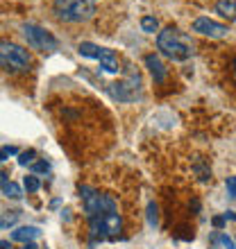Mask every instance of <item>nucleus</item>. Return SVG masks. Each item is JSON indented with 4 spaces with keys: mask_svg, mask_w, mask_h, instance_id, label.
Segmentation results:
<instances>
[{
    "mask_svg": "<svg viewBox=\"0 0 236 249\" xmlns=\"http://www.w3.org/2000/svg\"><path fill=\"white\" fill-rule=\"evenodd\" d=\"M216 12L227 20L236 23V0H218L216 2Z\"/></svg>",
    "mask_w": 236,
    "mask_h": 249,
    "instance_id": "12",
    "label": "nucleus"
},
{
    "mask_svg": "<svg viewBox=\"0 0 236 249\" xmlns=\"http://www.w3.org/2000/svg\"><path fill=\"white\" fill-rule=\"evenodd\" d=\"M193 32L202 34V36H209V39H223V36H227L230 27L223 25V23H218V20H214V18L200 16V18L193 20Z\"/></svg>",
    "mask_w": 236,
    "mask_h": 249,
    "instance_id": "8",
    "label": "nucleus"
},
{
    "mask_svg": "<svg viewBox=\"0 0 236 249\" xmlns=\"http://www.w3.org/2000/svg\"><path fill=\"white\" fill-rule=\"evenodd\" d=\"M55 14L66 23H84L96 14L91 0H55Z\"/></svg>",
    "mask_w": 236,
    "mask_h": 249,
    "instance_id": "3",
    "label": "nucleus"
},
{
    "mask_svg": "<svg viewBox=\"0 0 236 249\" xmlns=\"http://www.w3.org/2000/svg\"><path fill=\"white\" fill-rule=\"evenodd\" d=\"M7 181H9V175H7V172H2V170H0V188H2V186H5Z\"/></svg>",
    "mask_w": 236,
    "mask_h": 249,
    "instance_id": "23",
    "label": "nucleus"
},
{
    "mask_svg": "<svg viewBox=\"0 0 236 249\" xmlns=\"http://www.w3.org/2000/svg\"><path fill=\"white\" fill-rule=\"evenodd\" d=\"M141 27H143V32L155 34L157 32V27H159V23H157L155 16H143V18H141Z\"/></svg>",
    "mask_w": 236,
    "mask_h": 249,
    "instance_id": "14",
    "label": "nucleus"
},
{
    "mask_svg": "<svg viewBox=\"0 0 236 249\" xmlns=\"http://www.w3.org/2000/svg\"><path fill=\"white\" fill-rule=\"evenodd\" d=\"M39 233L41 231L37 229V227H19V229L12 231V240L14 243H30V240H34Z\"/></svg>",
    "mask_w": 236,
    "mask_h": 249,
    "instance_id": "11",
    "label": "nucleus"
},
{
    "mask_svg": "<svg viewBox=\"0 0 236 249\" xmlns=\"http://www.w3.org/2000/svg\"><path fill=\"white\" fill-rule=\"evenodd\" d=\"M5 159H9V154H7L5 147H0V161H5Z\"/></svg>",
    "mask_w": 236,
    "mask_h": 249,
    "instance_id": "25",
    "label": "nucleus"
},
{
    "mask_svg": "<svg viewBox=\"0 0 236 249\" xmlns=\"http://www.w3.org/2000/svg\"><path fill=\"white\" fill-rule=\"evenodd\" d=\"M50 170V163L48 161H37V163H32V172H48Z\"/></svg>",
    "mask_w": 236,
    "mask_h": 249,
    "instance_id": "21",
    "label": "nucleus"
},
{
    "mask_svg": "<svg viewBox=\"0 0 236 249\" xmlns=\"http://www.w3.org/2000/svg\"><path fill=\"white\" fill-rule=\"evenodd\" d=\"M32 66V57L25 48L0 41V68L7 72H27Z\"/></svg>",
    "mask_w": 236,
    "mask_h": 249,
    "instance_id": "2",
    "label": "nucleus"
},
{
    "mask_svg": "<svg viewBox=\"0 0 236 249\" xmlns=\"http://www.w3.org/2000/svg\"><path fill=\"white\" fill-rule=\"evenodd\" d=\"M23 249H37V245H34L32 240H30V243H25V247H23Z\"/></svg>",
    "mask_w": 236,
    "mask_h": 249,
    "instance_id": "26",
    "label": "nucleus"
},
{
    "mask_svg": "<svg viewBox=\"0 0 236 249\" xmlns=\"http://www.w3.org/2000/svg\"><path fill=\"white\" fill-rule=\"evenodd\" d=\"M79 195H82V202H84L86 220L100 215V213H116V202H114V197L102 195V193L89 188V186H79Z\"/></svg>",
    "mask_w": 236,
    "mask_h": 249,
    "instance_id": "4",
    "label": "nucleus"
},
{
    "mask_svg": "<svg viewBox=\"0 0 236 249\" xmlns=\"http://www.w3.org/2000/svg\"><path fill=\"white\" fill-rule=\"evenodd\" d=\"M23 186H25L27 193H37V190L41 188V181H39V177H37V175H27L25 181H23Z\"/></svg>",
    "mask_w": 236,
    "mask_h": 249,
    "instance_id": "16",
    "label": "nucleus"
},
{
    "mask_svg": "<svg viewBox=\"0 0 236 249\" xmlns=\"http://www.w3.org/2000/svg\"><path fill=\"white\" fill-rule=\"evenodd\" d=\"M109 93H112V98L118 100V102H134L141 95V75L134 68H127L125 71V79L114 82L109 86Z\"/></svg>",
    "mask_w": 236,
    "mask_h": 249,
    "instance_id": "6",
    "label": "nucleus"
},
{
    "mask_svg": "<svg viewBox=\"0 0 236 249\" xmlns=\"http://www.w3.org/2000/svg\"><path fill=\"white\" fill-rule=\"evenodd\" d=\"M93 240H105V238H116L123 231V220L118 213H100L96 217H89Z\"/></svg>",
    "mask_w": 236,
    "mask_h": 249,
    "instance_id": "5",
    "label": "nucleus"
},
{
    "mask_svg": "<svg viewBox=\"0 0 236 249\" xmlns=\"http://www.w3.org/2000/svg\"><path fill=\"white\" fill-rule=\"evenodd\" d=\"M157 46L161 54L173 61H186L189 57H193V41L175 27H166L164 32H159Z\"/></svg>",
    "mask_w": 236,
    "mask_h": 249,
    "instance_id": "1",
    "label": "nucleus"
},
{
    "mask_svg": "<svg viewBox=\"0 0 236 249\" xmlns=\"http://www.w3.org/2000/svg\"><path fill=\"white\" fill-rule=\"evenodd\" d=\"M225 222H227V220H225L223 215H216V217H214V227H218V229H220Z\"/></svg>",
    "mask_w": 236,
    "mask_h": 249,
    "instance_id": "22",
    "label": "nucleus"
},
{
    "mask_svg": "<svg viewBox=\"0 0 236 249\" xmlns=\"http://www.w3.org/2000/svg\"><path fill=\"white\" fill-rule=\"evenodd\" d=\"M2 193H5L9 199H20V197H23V188H20L16 181H7V184L2 186Z\"/></svg>",
    "mask_w": 236,
    "mask_h": 249,
    "instance_id": "13",
    "label": "nucleus"
},
{
    "mask_svg": "<svg viewBox=\"0 0 236 249\" xmlns=\"http://www.w3.org/2000/svg\"><path fill=\"white\" fill-rule=\"evenodd\" d=\"M16 220H19V211H9L5 215H0V229H7V227L16 224Z\"/></svg>",
    "mask_w": 236,
    "mask_h": 249,
    "instance_id": "15",
    "label": "nucleus"
},
{
    "mask_svg": "<svg viewBox=\"0 0 236 249\" xmlns=\"http://www.w3.org/2000/svg\"><path fill=\"white\" fill-rule=\"evenodd\" d=\"M234 77H236V61H234Z\"/></svg>",
    "mask_w": 236,
    "mask_h": 249,
    "instance_id": "28",
    "label": "nucleus"
},
{
    "mask_svg": "<svg viewBox=\"0 0 236 249\" xmlns=\"http://www.w3.org/2000/svg\"><path fill=\"white\" fill-rule=\"evenodd\" d=\"M225 188H227V193H230V195L236 199V177H227V181H225Z\"/></svg>",
    "mask_w": 236,
    "mask_h": 249,
    "instance_id": "20",
    "label": "nucleus"
},
{
    "mask_svg": "<svg viewBox=\"0 0 236 249\" xmlns=\"http://www.w3.org/2000/svg\"><path fill=\"white\" fill-rule=\"evenodd\" d=\"M0 249H9V243H7V240H0Z\"/></svg>",
    "mask_w": 236,
    "mask_h": 249,
    "instance_id": "27",
    "label": "nucleus"
},
{
    "mask_svg": "<svg viewBox=\"0 0 236 249\" xmlns=\"http://www.w3.org/2000/svg\"><path fill=\"white\" fill-rule=\"evenodd\" d=\"M145 66H148V71L152 72V77H155L157 84H161V82L166 79V68H164V64H161V59H159L157 54H148V57H145Z\"/></svg>",
    "mask_w": 236,
    "mask_h": 249,
    "instance_id": "9",
    "label": "nucleus"
},
{
    "mask_svg": "<svg viewBox=\"0 0 236 249\" xmlns=\"http://www.w3.org/2000/svg\"><path fill=\"white\" fill-rule=\"evenodd\" d=\"M214 240H218V243L223 245L225 249H236V247H234V240H232L227 233H216V236H214Z\"/></svg>",
    "mask_w": 236,
    "mask_h": 249,
    "instance_id": "19",
    "label": "nucleus"
},
{
    "mask_svg": "<svg viewBox=\"0 0 236 249\" xmlns=\"http://www.w3.org/2000/svg\"><path fill=\"white\" fill-rule=\"evenodd\" d=\"M34 157H37V152H34V150L20 152V154H19V165H32L34 163Z\"/></svg>",
    "mask_w": 236,
    "mask_h": 249,
    "instance_id": "17",
    "label": "nucleus"
},
{
    "mask_svg": "<svg viewBox=\"0 0 236 249\" xmlns=\"http://www.w3.org/2000/svg\"><path fill=\"white\" fill-rule=\"evenodd\" d=\"M157 222H159V217H157V204L150 202V204H148V224H150V227H157Z\"/></svg>",
    "mask_w": 236,
    "mask_h": 249,
    "instance_id": "18",
    "label": "nucleus"
},
{
    "mask_svg": "<svg viewBox=\"0 0 236 249\" xmlns=\"http://www.w3.org/2000/svg\"><path fill=\"white\" fill-rule=\"evenodd\" d=\"M79 54H82V57H89V59H102V57H105L107 54V50H109V48H100V46H96V43H89V41H84V43H79Z\"/></svg>",
    "mask_w": 236,
    "mask_h": 249,
    "instance_id": "10",
    "label": "nucleus"
},
{
    "mask_svg": "<svg viewBox=\"0 0 236 249\" xmlns=\"http://www.w3.org/2000/svg\"><path fill=\"white\" fill-rule=\"evenodd\" d=\"M223 217H225V220H234V222H236V213H234V211H227V213H223Z\"/></svg>",
    "mask_w": 236,
    "mask_h": 249,
    "instance_id": "24",
    "label": "nucleus"
},
{
    "mask_svg": "<svg viewBox=\"0 0 236 249\" xmlns=\"http://www.w3.org/2000/svg\"><path fill=\"white\" fill-rule=\"evenodd\" d=\"M20 30H23V36H25V41H27V46L30 48L39 50V53H53V50H57V39H55L48 30H43L41 25L25 23Z\"/></svg>",
    "mask_w": 236,
    "mask_h": 249,
    "instance_id": "7",
    "label": "nucleus"
}]
</instances>
